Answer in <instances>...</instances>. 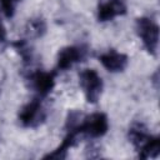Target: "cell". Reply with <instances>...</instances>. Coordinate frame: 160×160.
Here are the masks:
<instances>
[{
  "label": "cell",
  "mask_w": 160,
  "mask_h": 160,
  "mask_svg": "<svg viewBox=\"0 0 160 160\" xmlns=\"http://www.w3.org/2000/svg\"><path fill=\"white\" fill-rule=\"evenodd\" d=\"M108 129L109 122L106 115L102 112H94L89 116H84L80 125L74 129V131H76L79 135L88 136L90 139H96L105 135Z\"/></svg>",
  "instance_id": "6da1fadb"
},
{
  "label": "cell",
  "mask_w": 160,
  "mask_h": 160,
  "mask_svg": "<svg viewBox=\"0 0 160 160\" xmlns=\"http://www.w3.org/2000/svg\"><path fill=\"white\" fill-rule=\"evenodd\" d=\"M136 31L145 49L151 54L155 55L159 44V26L158 24L149 19V18H140L136 20Z\"/></svg>",
  "instance_id": "7a4b0ae2"
},
{
  "label": "cell",
  "mask_w": 160,
  "mask_h": 160,
  "mask_svg": "<svg viewBox=\"0 0 160 160\" xmlns=\"http://www.w3.org/2000/svg\"><path fill=\"white\" fill-rule=\"evenodd\" d=\"M80 86L88 102H98L102 91V80L94 69H85L80 72Z\"/></svg>",
  "instance_id": "3957f363"
},
{
  "label": "cell",
  "mask_w": 160,
  "mask_h": 160,
  "mask_svg": "<svg viewBox=\"0 0 160 160\" xmlns=\"http://www.w3.org/2000/svg\"><path fill=\"white\" fill-rule=\"evenodd\" d=\"M46 119V112L42 108L40 98L30 100L19 112V120L25 128H36L41 125Z\"/></svg>",
  "instance_id": "277c9868"
},
{
  "label": "cell",
  "mask_w": 160,
  "mask_h": 160,
  "mask_svg": "<svg viewBox=\"0 0 160 160\" xmlns=\"http://www.w3.org/2000/svg\"><path fill=\"white\" fill-rule=\"evenodd\" d=\"M31 88L36 91L39 98L49 95L55 86V72L50 71H35L29 76Z\"/></svg>",
  "instance_id": "5b68a950"
},
{
  "label": "cell",
  "mask_w": 160,
  "mask_h": 160,
  "mask_svg": "<svg viewBox=\"0 0 160 160\" xmlns=\"http://www.w3.org/2000/svg\"><path fill=\"white\" fill-rule=\"evenodd\" d=\"M86 50L81 46H66L58 54V69L68 70L85 58Z\"/></svg>",
  "instance_id": "8992f818"
},
{
  "label": "cell",
  "mask_w": 160,
  "mask_h": 160,
  "mask_svg": "<svg viewBox=\"0 0 160 160\" xmlns=\"http://www.w3.org/2000/svg\"><path fill=\"white\" fill-rule=\"evenodd\" d=\"M126 12V5L122 0H99L98 19L100 21H109L116 16Z\"/></svg>",
  "instance_id": "52a82bcc"
},
{
  "label": "cell",
  "mask_w": 160,
  "mask_h": 160,
  "mask_svg": "<svg viewBox=\"0 0 160 160\" xmlns=\"http://www.w3.org/2000/svg\"><path fill=\"white\" fill-rule=\"evenodd\" d=\"M99 61L101 65L110 72H119L122 71L128 65V56L122 52L110 50L105 54L99 56Z\"/></svg>",
  "instance_id": "ba28073f"
},
{
  "label": "cell",
  "mask_w": 160,
  "mask_h": 160,
  "mask_svg": "<svg viewBox=\"0 0 160 160\" xmlns=\"http://www.w3.org/2000/svg\"><path fill=\"white\" fill-rule=\"evenodd\" d=\"M152 136L146 131L145 126L142 124H135L129 130V139L135 146L136 151H140L151 139Z\"/></svg>",
  "instance_id": "9c48e42d"
},
{
  "label": "cell",
  "mask_w": 160,
  "mask_h": 160,
  "mask_svg": "<svg viewBox=\"0 0 160 160\" xmlns=\"http://www.w3.org/2000/svg\"><path fill=\"white\" fill-rule=\"evenodd\" d=\"M26 34L30 38H40L45 34L46 31V25H45V21L40 18H36V19H31L28 21L26 24Z\"/></svg>",
  "instance_id": "30bf717a"
},
{
  "label": "cell",
  "mask_w": 160,
  "mask_h": 160,
  "mask_svg": "<svg viewBox=\"0 0 160 160\" xmlns=\"http://www.w3.org/2000/svg\"><path fill=\"white\" fill-rule=\"evenodd\" d=\"M139 152V158L141 159H152V158H158L159 152H160V142H159V138L158 136H152L150 139V141L140 150Z\"/></svg>",
  "instance_id": "8fae6325"
},
{
  "label": "cell",
  "mask_w": 160,
  "mask_h": 160,
  "mask_svg": "<svg viewBox=\"0 0 160 160\" xmlns=\"http://www.w3.org/2000/svg\"><path fill=\"white\" fill-rule=\"evenodd\" d=\"M12 45L19 51V54L21 55V58H22V60L25 62H30L31 61V49L29 48V45H28V42L25 40H18Z\"/></svg>",
  "instance_id": "7c38bea8"
},
{
  "label": "cell",
  "mask_w": 160,
  "mask_h": 160,
  "mask_svg": "<svg viewBox=\"0 0 160 160\" xmlns=\"http://www.w3.org/2000/svg\"><path fill=\"white\" fill-rule=\"evenodd\" d=\"M16 0H0V10L6 18H11L15 12Z\"/></svg>",
  "instance_id": "4fadbf2b"
},
{
  "label": "cell",
  "mask_w": 160,
  "mask_h": 160,
  "mask_svg": "<svg viewBox=\"0 0 160 160\" xmlns=\"http://www.w3.org/2000/svg\"><path fill=\"white\" fill-rule=\"evenodd\" d=\"M5 38H6V31H5V28H4L2 22L0 21V42H4Z\"/></svg>",
  "instance_id": "5bb4252c"
}]
</instances>
